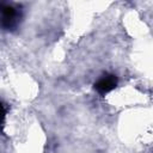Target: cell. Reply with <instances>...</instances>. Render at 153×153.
I'll use <instances>...</instances> for the list:
<instances>
[{"label":"cell","mask_w":153,"mask_h":153,"mask_svg":"<svg viewBox=\"0 0 153 153\" xmlns=\"http://www.w3.org/2000/svg\"><path fill=\"white\" fill-rule=\"evenodd\" d=\"M19 13L18 11L10 5L0 6V26L6 30H13L18 25Z\"/></svg>","instance_id":"obj_1"},{"label":"cell","mask_w":153,"mask_h":153,"mask_svg":"<svg viewBox=\"0 0 153 153\" xmlns=\"http://www.w3.org/2000/svg\"><path fill=\"white\" fill-rule=\"evenodd\" d=\"M117 85V78L112 74H106L104 76H102L96 84H94V88L97 90L98 93L100 94H105L110 91H112Z\"/></svg>","instance_id":"obj_2"},{"label":"cell","mask_w":153,"mask_h":153,"mask_svg":"<svg viewBox=\"0 0 153 153\" xmlns=\"http://www.w3.org/2000/svg\"><path fill=\"white\" fill-rule=\"evenodd\" d=\"M5 114H6V109H5V106H4V105L0 103V122L4 120Z\"/></svg>","instance_id":"obj_3"}]
</instances>
